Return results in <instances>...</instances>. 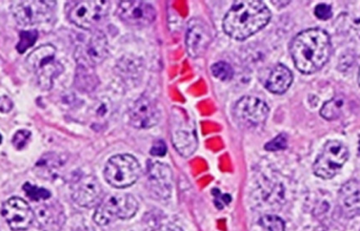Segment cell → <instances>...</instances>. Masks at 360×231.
Wrapping results in <instances>:
<instances>
[{
    "label": "cell",
    "instance_id": "17",
    "mask_svg": "<svg viewBox=\"0 0 360 231\" xmlns=\"http://www.w3.org/2000/svg\"><path fill=\"white\" fill-rule=\"evenodd\" d=\"M108 40L101 32L93 34L86 48H77L76 58L78 63H86L93 67L105 60L108 56Z\"/></svg>",
    "mask_w": 360,
    "mask_h": 231
},
{
    "label": "cell",
    "instance_id": "15",
    "mask_svg": "<svg viewBox=\"0 0 360 231\" xmlns=\"http://www.w3.org/2000/svg\"><path fill=\"white\" fill-rule=\"evenodd\" d=\"M129 118L131 124L136 128H150L158 124L160 113L150 99L141 97L131 107Z\"/></svg>",
    "mask_w": 360,
    "mask_h": 231
},
{
    "label": "cell",
    "instance_id": "25",
    "mask_svg": "<svg viewBox=\"0 0 360 231\" xmlns=\"http://www.w3.org/2000/svg\"><path fill=\"white\" fill-rule=\"evenodd\" d=\"M260 224L266 231H285V223L276 216H264L260 220Z\"/></svg>",
    "mask_w": 360,
    "mask_h": 231
},
{
    "label": "cell",
    "instance_id": "34",
    "mask_svg": "<svg viewBox=\"0 0 360 231\" xmlns=\"http://www.w3.org/2000/svg\"><path fill=\"white\" fill-rule=\"evenodd\" d=\"M359 86H360V69H359Z\"/></svg>",
    "mask_w": 360,
    "mask_h": 231
},
{
    "label": "cell",
    "instance_id": "29",
    "mask_svg": "<svg viewBox=\"0 0 360 231\" xmlns=\"http://www.w3.org/2000/svg\"><path fill=\"white\" fill-rule=\"evenodd\" d=\"M315 15H316L317 18L321 19V20H328L332 17L331 6L326 4H319L315 8Z\"/></svg>",
    "mask_w": 360,
    "mask_h": 231
},
{
    "label": "cell",
    "instance_id": "11",
    "mask_svg": "<svg viewBox=\"0 0 360 231\" xmlns=\"http://www.w3.org/2000/svg\"><path fill=\"white\" fill-rule=\"evenodd\" d=\"M117 13L124 22L135 27H147L156 18L154 6L143 1L120 2Z\"/></svg>",
    "mask_w": 360,
    "mask_h": 231
},
{
    "label": "cell",
    "instance_id": "3",
    "mask_svg": "<svg viewBox=\"0 0 360 231\" xmlns=\"http://www.w3.org/2000/svg\"><path fill=\"white\" fill-rule=\"evenodd\" d=\"M55 57L56 48L52 44H44L34 50L27 58V65L35 73L42 90H51L55 78L63 72V65Z\"/></svg>",
    "mask_w": 360,
    "mask_h": 231
},
{
    "label": "cell",
    "instance_id": "24",
    "mask_svg": "<svg viewBox=\"0 0 360 231\" xmlns=\"http://www.w3.org/2000/svg\"><path fill=\"white\" fill-rule=\"evenodd\" d=\"M23 190L30 200L34 202H40V201H46L51 198V192L46 188L37 187L35 185H31L30 183H25L23 185Z\"/></svg>",
    "mask_w": 360,
    "mask_h": 231
},
{
    "label": "cell",
    "instance_id": "16",
    "mask_svg": "<svg viewBox=\"0 0 360 231\" xmlns=\"http://www.w3.org/2000/svg\"><path fill=\"white\" fill-rule=\"evenodd\" d=\"M34 215L38 225L44 231H58L65 224L63 206L56 201L38 205Z\"/></svg>",
    "mask_w": 360,
    "mask_h": 231
},
{
    "label": "cell",
    "instance_id": "1",
    "mask_svg": "<svg viewBox=\"0 0 360 231\" xmlns=\"http://www.w3.org/2000/svg\"><path fill=\"white\" fill-rule=\"evenodd\" d=\"M332 44L327 32L309 29L298 34L291 44V55L298 71L312 74L325 67L331 56Z\"/></svg>",
    "mask_w": 360,
    "mask_h": 231
},
{
    "label": "cell",
    "instance_id": "30",
    "mask_svg": "<svg viewBox=\"0 0 360 231\" xmlns=\"http://www.w3.org/2000/svg\"><path fill=\"white\" fill-rule=\"evenodd\" d=\"M167 154V145L162 140H158L152 146L151 154L156 157H162Z\"/></svg>",
    "mask_w": 360,
    "mask_h": 231
},
{
    "label": "cell",
    "instance_id": "10",
    "mask_svg": "<svg viewBox=\"0 0 360 231\" xmlns=\"http://www.w3.org/2000/svg\"><path fill=\"white\" fill-rule=\"evenodd\" d=\"M234 116L245 126H257L268 118L269 107L266 103L255 97H243L235 105Z\"/></svg>",
    "mask_w": 360,
    "mask_h": 231
},
{
    "label": "cell",
    "instance_id": "23",
    "mask_svg": "<svg viewBox=\"0 0 360 231\" xmlns=\"http://www.w3.org/2000/svg\"><path fill=\"white\" fill-rule=\"evenodd\" d=\"M37 38L38 32L36 29L20 32V34H19V42L16 46L19 54H23L25 51L29 50L31 46H33Z\"/></svg>",
    "mask_w": 360,
    "mask_h": 231
},
{
    "label": "cell",
    "instance_id": "21",
    "mask_svg": "<svg viewBox=\"0 0 360 231\" xmlns=\"http://www.w3.org/2000/svg\"><path fill=\"white\" fill-rule=\"evenodd\" d=\"M92 67L86 63H78L77 73H76L75 84L79 90L89 92L94 90L96 86L97 78L91 72Z\"/></svg>",
    "mask_w": 360,
    "mask_h": 231
},
{
    "label": "cell",
    "instance_id": "6",
    "mask_svg": "<svg viewBox=\"0 0 360 231\" xmlns=\"http://www.w3.org/2000/svg\"><path fill=\"white\" fill-rule=\"evenodd\" d=\"M349 159L348 148L340 141H329L313 165V171L321 179H332Z\"/></svg>",
    "mask_w": 360,
    "mask_h": 231
},
{
    "label": "cell",
    "instance_id": "7",
    "mask_svg": "<svg viewBox=\"0 0 360 231\" xmlns=\"http://www.w3.org/2000/svg\"><path fill=\"white\" fill-rule=\"evenodd\" d=\"M109 8V1H76L70 8L68 16L78 27L93 29L108 16Z\"/></svg>",
    "mask_w": 360,
    "mask_h": 231
},
{
    "label": "cell",
    "instance_id": "27",
    "mask_svg": "<svg viewBox=\"0 0 360 231\" xmlns=\"http://www.w3.org/2000/svg\"><path fill=\"white\" fill-rule=\"evenodd\" d=\"M31 136V131H27V129H20V131H17L14 137H13V145H14L15 148H17V150H22V148H25V146L27 145V143H29Z\"/></svg>",
    "mask_w": 360,
    "mask_h": 231
},
{
    "label": "cell",
    "instance_id": "8",
    "mask_svg": "<svg viewBox=\"0 0 360 231\" xmlns=\"http://www.w3.org/2000/svg\"><path fill=\"white\" fill-rule=\"evenodd\" d=\"M55 1H17L12 6V14L22 27L49 22L53 18Z\"/></svg>",
    "mask_w": 360,
    "mask_h": 231
},
{
    "label": "cell",
    "instance_id": "33",
    "mask_svg": "<svg viewBox=\"0 0 360 231\" xmlns=\"http://www.w3.org/2000/svg\"><path fill=\"white\" fill-rule=\"evenodd\" d=\"M1 142H2V137H1V135H0V144H1Z\"/></svg>",
    "mask_w": 360,
    "mask_h": 231
},
{
    "label": "cell",
    "instance_id": "9",
    "mask_svg": "<svg viewBox=\"0 0 360 231\" xmlns=\"http://www.w3.org/2000/svg\"><path fill=\"white\" fill-rule=\"evenodd\" d=\"M1 215L11 230H27L35 220L33 209L18 197H12L2 205Z\"/></svg>",
    "mask_w": 360,
    "mask_h": 231
},
{
    "label": "cell",
    "instance_id": "2",
    "mask_svg": "<svg viewBox=\"0 0 360 231\" xmlns=\"http://www.w3.org/2000/svg\"><path fill=\"white\" fill-rule=\"evenodd\" d=\"M270 19V10L264 2L243 0L233 4L222 25L224 32L230 37L245 40L266 27Z\"/></svg>",
    "mask_w": 360,
    "mask_h": 231
},
{
    "label": "cell",
    "instance_id": "31",
    "mask_svg": "<svg viewBox=\"0 0 360 231\" xmlns=\"http://www.w3.org/2000/svg\"><path fill=\"white\" fill-rule=\"evenodd\" d=\"M13 101L11 100L10 97L0 96V112L2 114H8V112L12 111Z\"/></svg>",
    "mask_w": 360,
    "mask_h": 231
},
{
    "label": "cell",
    "instance_id": "22",
    "mask_svg": "<svg viewBox=\"0 0 360 231\" xmlns=\"http://www.w3.org/2000/svg\"><path fill=\"white\" fill-rule=\"evenodd\" d=\"M344 107V100L340 98L332 99L329 103H325L321 109V116L327 120H335L342 114V109Z\"/></svg>",
    "mask_w": 360,
    "mask_h": 231
},
{
    "label": "cell",
    "instance_id": "13",
    "mask_svg": "<svg viewBox=\"0 0 360 231\" xmlns=\"http://www.w3.org/2000/svg\"><path fill=\"white\" fill-rule=\"evenodd\" d=\"M150 190L154 196L162 200H167L172 194V169L160 162H150L148 166Z\"/></svg>",
    "mask_w": 360,
    "mask_h": 231
},
{
    "label": "cell",
    "instance_id": "5",
    "mask_svg": "<svg viewBox=\"0 0 360 231\" xmlns=\"http://www.w3.org/2000/svg\"><path fill=\"white\" fill-rule=\"evenodd\" d=\"M141 167L136 158L131 154H117L108 161L105 178L110 185L126 188L133 185L141 177Z\"/></svg>",
    "mask_w": 360,
    "mask_h": 231
},
{
    "label": "cell",
    "instance_id": "4",
    "mask_svg": "<svg viewBox=\"0 0 360 231\" xmlns=\"http://www.w3.org/2000/svg\"><path fill=\"white\" fill-rule=\"evenodd\" d=\"M139 202L129 194H114L105 198L95 211L94 221L97 225H109L116 220H128L139 211Z\"/></svg>",
    "mask_w": 360,
    "mask_h": 231
},
{
    "label": "cell",
    "instance_id": "32",
    "mask_svg": "<svg viewBox=\"0 0 360 231\" xmlns=\"http://www.w3.org/2000/svg\"><path fill=\"white\" fill-rule=\"evenodd\" d=\"M75 231H94L92 227H89V226H82V227H78Z\"/></svg>",
    "mask_w": 360,
    "mask_h": 231
},
{
    "label": "cell",
    "instance_id": "26",
    "mask_svg": "<svg viewBox=\"0 0 360 231\" xmlns=\"http://www.w3.org/2000/svg\"><path fill=\"white\" fill-rule=\"evenodd\" d=\"M212 74L217 79L226 81L233 77V69L226 62H217L212 67Z\"/></svg>",
    "mask_w": 360,
    "mask_h": 231
},
{
    "label": "cell",
    "instance_id": "18",
    "mask_svg": "<svg viewBox=\"0 0 360 231\" xmlns=\"http://www.w3.org/2000/svg\"><path fill=\"white\" fill-rule=\"evenodd\" d=\"M340 206L346 217L360 216V182L356 180L347 182L340 192Z\"/></svg>",
    "mask_w": 360,
    "mask_h": 231
},
{
    "label": "cell",
    "instance_id": "12",
    "mask_svg": "<svg viewBox=\"0 0 360 231\" xmlns=\"http://www.w3.org/2000/svg\"><path fill=\"white\" fill-rule=\"evenodd\" d=\"M72 199L82 207H93L101 200V184L94 176H84L72 185Z\"/></svg>",
    "mask_w": 360,
    "mask_h": 231
},
{
    "label": "cell",
    "instance_id": "20",
    "mask_svg": "<svg viewBox=\"0 0 360 231\" xmlns=\"http://www.w3.org/2000/svg\"><path fill=\"white\" fill-rule=\"evenodd\" d=\"M173 144L179 154L184 158L192 156L196 150L198 142L194 129L180 128L173 133Z\"/></svg>",
    "mask_w": 360,
    "mask_h": 231
},
{
    "label": "cell",
    "instance_id": "14",
    "mask_svg": "<svg viewBox=\"0 0 360 231\" xmlns=\"http://www.w3.org/2000/svg\"><path fill=\"white\" fill-rule=\"evenodd\" d=\"M212 41L211 32L200 19H193L186 32V51L193 58L201 57Z\"/></svg>",
    "mask_w": 360,
    "mask_h": 231
},
{
    "label": "cell",
    "instance_id": "19",
    "mask_svg": "<svg viewBox=\"0 0 360 231\" xmlns=\"http://www.w3.org/2000/svg\"><path fill=\"white\" fill-rule=\"evenodd\" d=\"M293 75L291 71L283 65H277L271 72L266 86L270 92L274 94H283L291 86Z\"/></svg>",
    "mask_w": 360,
    "mask_h": 231
},
{
    "label": "cell",
    "instance_id": "28",
    "mask_svg": "<svg viewBox=\"0 0 360 231\" xmlns=\"http://www.w3.org/2000/svg\"><path fill=\"white\" fill-rule=\"evenodd\" d=\"M287 147V137L285 135L277 136L272 141L269 142L266 145V150L275 152V150H285Z\"/></svg>",
    "mask_w": 360,
    "mask_h": 231
}]
</instances>
